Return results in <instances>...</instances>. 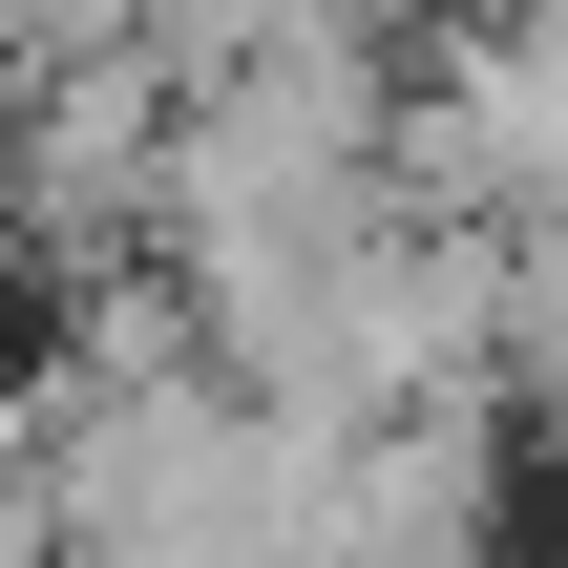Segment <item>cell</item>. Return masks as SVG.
Masks as SVG:
<instances>
[{"instance_id":"obj_1","label":"cell","mask_w":568,"mask_h":568,"mask_svg":"<svg viewBox=\"0 0 568 568\" xmlns=\"http://www.w3.org/2000/svg\"><path fill=\"white\" fill-rule=\"evenodd\" d=\"M337 422H274L190 295L105 274L42 358V568H316Z\"/></svg>"},{"instance_id":"obj_2","label":"cell","mask_w":568,"mask_h":568,"mask_svg":"<svg viewBox=\"0 0 568 568\" xmlns=\"http://www.w3.org/2000/svg\"><path fill=\"white\" fill-rule=\"evenodd\" d=\"M190 316L211 358L274 400V422H400V400H485V316H506V232L379 190V211H316L274 253H190Z\"/></svg>"},{"instance_id":"obj_3","label":"cell","mask_w":568,"mask_h":568,"mask_svg":"<svg viewBox=\"0 0 568 568\" xmlns=\"http://www.w3.org/2000/svg\"><path fill=\"white\" fill-rule=\"evenodd\" d=\"M400 190V84L358 21L316 42H253V63H190V126H169V253H274L316 211H379Z\"/></svg>"},{"instance_id":"obj_4","label":"cell","mask_w":568,"mask_h":568,"mask_svg":"<svg viewBox=\"0 0 568 568\" xmlns=\"http://www.w3.org/2000/svg\"><path fill=\"white\" fill-rule=\"evenodd\" d=\"M400 190H422V211H464V232L568 211V0L464 21V42L400 84Z\"/></svg>"},{"instance_id":"obj_5","label":"cell","mask_w":568,"mask_h":568,"mask_svg":"<svg viewBox=\"0 0 568 568\" xmlns=\"http://www.w3.org/2000/svg\"><path fill=\"white\" fill-rule=\"evenodd\" d=\"M506 400H400V422H337L316 464V568H506Z\"/></svg>"},{"instance_id":"obj_6","label":"cell","mask_w":568,"mask_h":568,"mask_svg":"<svg viewBox=\"0 0 568 568\" xmlns=\"http://www.w3.org/2000/svg\"><path fill=\"white\" fill-rule=\"evenodd\" d=\"M443 21H506V0H443Z\"/></svg>"}]
</instances>
